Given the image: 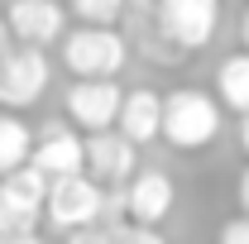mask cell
Here are the masks:
<instances>
[{"label": "cell", "instance_id": "cell-1", "mask_svg": "<svg viewBox=\"0 0 249 244\" xmlns=\"http://www.w3.org/2000/svg\"><path fill=\"white\" fill-rule=\"evenodd\" d=\"M158 134L173 144V149H206L211 139L220 134V101L206 96L201 87H178V91L163 96V124Z\"/></svg>", "mask_w": 249, "mask_h": 244}, {"label": "cell", "instance_id": "cell-2", "mask_svg": "<svg viewBox=\"0 0 249 244\" xmlns=\"http://www.w3.org/2000/svg\"><path fill=\"white\" fill-rule=\"evenodd\" d=\"M129 62V38L115 24H77L62 34V67L72 77H115Z\"/></svg>", "mask_w": 249, "mask_h": 244}, {"label": "cell", "instance_id": "cell-3", "mask_svg": "<svg viewBox=\"0 0 249 244\" xmlns=\"http://www.w3.org/2000/svg\"><path fill=\"white\" fill-rule=\"evenodd\" d=\"M158 38L173 53H201L220 24V0H158L154 10Z\"/></svg>", "mask_w": 249, "mask_h": 244}, {"label": "cell", "instance_id": "cell-4", "mask_svg": "<svg viewBox=\"0 0 249 244\" xmlns=\"http://www.w3.org/2000/svg\"><path fill=\"white\" fill-rule=\"evenodd\" d=\"M101 201H106V187L91 182L87 173H72V177H53L48 182V196H43V220L72 235V230H87V225H101Z\"/></svg>", "mask_w": 249, "mask_h": 244}, {"label": "cell", "instance_id": "cell-5", "mask_svg": "<svg viewBox=\"0 0 249 244\" xmlns=\"http://www.w3.org/2000/svg\"><path fill=\"white\" fill-rule=\"evenodd\" d=\"M48 48H0V110H29L48 91Z\"/></svg>", "mask_w": 249, "mask_h": 244}, {"label": "cell", "instance_id": "cell-6", "mask_svg": "<svg viewBox=\"0 0 249 244\" xmlns=\"http://www.w3.org/2000/svg\"><path fill=\"white\" fill-rule=\"evenodd\" d=\"M43 196H48V177H43L34 163L5 173V177H0V235L38 230V220H43Z\"/></svg>", "mask_w": 249, "mask_h": 244}, {"label": "cell", "instance_id": "cell-7", "mask_svg": "<svg viewBox=\"0 0 249 244\" xmlns=\"http://www.w3.org/2000/svg\"><path fill=\"white\" fill-rule=\"evenodd\" d=\"M82 173L101 187H124L139 173V149L120 129H96L82 139Z\"/></svg>", "mask_w": 249, "mask_h": 244}, {"label": "cell", "instance_id": "cell-8", "mask_svg": "<svg viewBox=\"0 0 249 244\" xmlns=\"http://www.w3.org/2000/svg\"><path fill=\"white\" fill-rule=\"evenodd\" d=\"M120 96H124V87L115 77H77L72 91L62 96V105H67V120L77 124V129L96 134V129H115Z\"/></svg>", "mask_w": 249, "mask_h": 244}, {"label": "cell", "instance_id": "cell-9", "mask_svg": "<svg viewBox=\"0 0 249 244\" xmlns=\"http://www.w3.org/2000/svg\"><path fill=\"white\" fill-rule=\"evenodd\" d=\"M5 29L29 48H48L67 34V10H62V0H10Z\"/></svg>", "mask_w": 249, "mask_h": 244}, {"label": "cell", "instance_id": "cell-10", "mask_svg": "<svg viewBox=\"0 0 249 244\" xmlns=\"http://www.w3.org/2000/svg\"><path fill=\"white\" fill-rule=\"evenodd\" d=\"M173 201H178V187L163 168H144L124 182V215L134 225H163L173 215Z\"/></svg>", "mask_w": 249, "mask_h": 244}, {"label": "cell", "instance_id": "cell-11", "mask_svg": "<svg viewBox=\"0 0 249 244\" xmlns=\"http://www.w3.org/2000/svg\"><path fill=\"white\" fill-rule=\"evenodd\" d=\"M29 163L48 182L53 177H72V173H82V139L67 124H43L38 139H34V149H29Z\"/></svg>", "mask_w": 249, "mask_h": 244}, {"label": "cell", "instance_id": "cell-12", "mask_svg": "<svg viewBox=\"0 0 249 244\" xmlns=\"http://www.w3.org/2000/svg\"><path fill=\"white\" fill-rule=\"evenodd\" d=\"M158 124H163V96L149 91V87H134V91L120 96V115H115V129L139 149V144H154Z\"/></svg>", "mask_w": 249, "mask_h": 244}, {"label": "cell", "instance_id": "cell-13", "mask_svg": "<svg viewBox=\"0 0 249 244\" xmlns=\"http://www.w3.org/2000/svg\"><path fill=\"white\" fill-rule=\"evenodd\" d=\"M216 101L230 105L235 115L249 110V53H230L216 67Z\"/></svg>", "mask_w": 249, "mask_h": 244}, {"label": "cell", "instance_id": "cell-14", "mask_svg": "<svg viewBox=\"0 0 249 244\" xmlns=\"http://www.w3.org/2000/svg\"><path fill=\"white\" fill-rule=\"evenodd\" d=\"M29 149H34V129L15 110H0V177L15 173V168H24Z\"/></svg>", "mask_w": 249, "mask_h": 244}, {"label": "cell", "instance_id": "cell-15", "mask_svg": "<svg viewBox=\"0 0 249 244\" xmlns=\"http://www.w3.org/2000/svg\"><path fill=\"white\" fill-rule=\"evenodd\" d=\"M67 10L82 24H115L124 15V0H67Z\"/></svg>", "mask_w": 249, "mask_h": 244}, {"label": "cell", "instance_id": "cell-16", "mask_svg": "<svg viewBox=\"0 0 249 244\" xmlns=\"http://www.w3.org/2000/svg\"><path fill=\"white\" fill-rule=\"evenodd\" d=\"M110 240L115 244H168L163 235H158V225H115Z\"/></svg>", "mask_w": 249, "mask_h": 244}, {"label": "cell", "instance_id": "cell-17", "mask_svg": "<svg viewBox=\"0 0 249 244\" xmlns=\"http://www.w3.org/2000/svg\"><path fill=\"white\" fill-rule=\"evenodd\" d=\"M216 244H249V215H230V220L220 225Z\"/></svg>", "mask_w": 249, "mask_h": 244}, {"label": "cell", "instance_id": "cell-18", "mask_svg": "<svg viewBox=\"0 0 249 244\" xmlns=\"http://www.w3.org/2000/svg\"><path fill=\"white\" fill-rule=\"evenodd\" d=\"M67 244H115V240H110V230H106V225H87V230H72Z\"/></svg>", "mask_w": 249, "mask_h": 244}, {"label": "cell", "instance_id": "cell-19", "mask_svg": "<svg viewBox=\"0 0 249 244\" xmlns=\"http://www.w3.org/2000/svg\"><path fill=\"white\" fill-rule=\"evenodd\" d=\"M0 244H43L38 230H19V235H0Z\"/></svg>", "mask_w": 249, "mask_h": 244}, {"label": "cell", "instance_id": "cell-20", "mask_svg": "<svg viewBox=\"0 0 249 244\" xmlns=\"http://www.w3.org/2000/svg\"><path fill=\"white\" fill-rule=\"evenodd\" d=\"M240 149L249 153V110H245V115H240Z\"/></svg>", "mask_w": 249, "mask_h": 244}, {"label": "cell", "instance_id": "cell-21", "mask_svg": "<svg viewBox=\"0 0 249 244\" xmlns=\"http://www.w3.org/2000/svg\"><path fill=\"white\" fill-rule=\"evenodd\" d=\"M240 34H245V53H249V10H245V19H240Z\"/></svg>", "mask_w": 249, "mask_h": 244}]
</instances>
